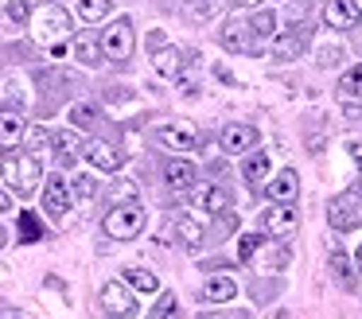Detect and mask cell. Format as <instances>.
Masks as SVG:
<instances>
[{"instance_id":"cell-1","label":"cell","mask_w":362,"mask_h":319,"mask_svg":"<svg viewBox=\"0 0 362 319\" xmlns=\"http://www.w3.org/2000/svg\"><path fill=\"white\" fill-rule=\"evenodd\" d=\"M0 175H4V183H8L20 199H28V195H35V191H40V183H43L40 156H35V152H12V148H8V156L0 160Z\"/></svg>"},{"instance_id":"cell-2","label":"cell","mask_w":362,"mask_h":319,"mask_svg":"<svg viewBox=\"0 0 362 319\" xmlns=\"http://www.w3.org/2000/svg\"><path fill=\"white\" fill-rule=\"evenodd\" d=\"M144 222H148V210L136 199H129V202H113L110 214L102 218V230H105V238H113V241H133L136 233L144 230Z\"/></svg>"},{"instance_id":"cell-3","label":"cell","mask_w":362,"mask_h":319,"mask_svg":"<svg viewBox=\"0 0 362 319\" xmlns=\"http://www.w3.org/2000/svg\"><path fill=\"white\" fill-rule=\"evenodd\" d=\"M32 35L35 43L43 47H59L66 35H71V16H66L63 4H43L32 12Z\"/></svg>"},{"instance_id":"cell-4","label":"cell","mask_w":362,"mask_h":319,"mask_svg":"<svg viewBox=\"0 0 362 319\" xmlns=\"http://www.w3.org/2000/svg\"><path fill=\"white\" fill-rule=\"evenodd\" d=\"M98 47H102L105 59H113V62H129V59H133V47H136L133 20H129V16H117V20L110 23V28H102V35H98Z\"/></svg>"},{"instance_id":"cell-5","label":"cell","mask_w":362,"mask_h":319,"mask_svg":"<svg viewBox=\"0 0 362 319\" xmlns=\"http://www.w3.org/2000/svg\"><path fill=\"white\" fill-rule=\"evenodd\" d=\"M327 226L339 233H351L362 226V191H339L327 202Z\"/></svg>"},{"instance_id":"cell-6","label":"cell","mask_w":362,"mask_h":319,"mask_svg":"<svg viewBox=\"0 0 362 319\" xmlns=\"http://www.w3.org/2000/svg\"><path fill=\"white\" fill-rule=\"evenodd\" d=\"M156 140L168 152H195L199 148V129L191 121H164L156 124Z\"/></svg>"},{"instance_id":"cell-7","label":"cell","mask_w":362,"mask_h":319,"mask_svg":"<svg viewBox=\"0 0 362 319\" xmlns=\"http://www.w3.org/2000/svg\"><path fill=\"white\" fill-rule=\"evenodd\" d=\"M74 207V195H71V183H66L63 175H51L43 179V210H47L51 218H66Z\"/></svg>"},{"instance_id":"cell-8","label":"cell","mask_w":362,"mask_h":319,"mask_svg":"<svg viewBox=\"0 0 362 319\" xmlns=\"http://www.w3.org/2000/svg\"><path fill=\"white\" fill-rule=\"evenodd\" d=\"M102 311L113 319H129L136 311V300H133L125 280H110V284L102 288Z\"/></svg>"},{"instance_id":"cell-9","label":"cell","mask_w":362,"mask_h":319,"mask_svg":"<svg viewBox=\"0 0 362 319\" xmlns=\"http://www.w3.org/2000/svg\"><path fill=\"white\" fill-rule=\"evenodd\" d=\"M296 226H300V214L292 210V202H273V207L261 214V230L273 233V238H288Z\"/></svg>"},{"instance_id":"cell-10","label":"cell","mask_w":362,"mask_h":319,"mask_svg":"<svg viewBox=\"0 0 362 319\" xmlns=\"http://www.w3.org/2000/svg\"><path fill=\"white\" fill-rule=\"evenodd\" d=\"M257 140H261V132L253 129V124H226V129L218 132V144H222V152H230V156H238V152H250V148H257Z\"/></svg>"},{"instance_id":"cell-11","label":"cell","mask_w":362,"mask_h":319,"mask_svg":"<svg viewBox=\"0 0 362 319\" xmlns=\"http://www.w3.org/2000/svg\"><path fill=\"white\" fill-rule=\"evenodd\" d=\"M304 43H308L304 31H281V28H276V35L269 39V54H273L276 62H292V59H300Z\"/></svg>"},{"instance_id":"cell-12","label":"cell","mask_w":362,"mask_h":319,"mask_svg":"<svg viewBox=\"0 0 362 319\" xmlns=\"http://www.w3.org/2000/svg\"><path fill=\"white\" fill-rule=\"evenodd\" d=\"M82 156H86L98 171H117L121 163H125V156L113 144H105V140H86V144H82Z\"/></svg>"},{"instance_id":"cell-13","label":"cell","mask_w":362,"mask_h":319,"mask_svg":"<svg viewBox=\"0 0 362 319\" xmlns=\"http://www.w3.org/2000/svg\"><path fill=\"white\" fill-rule=\"evenodd\" d=\"M187 59L191 54L183 51V47H160V51L152 54V66H156V74H164V78H180L183 70H187Z\"/></svg>"},{"instance_id":"cell-14","label":"cell","mask_w":362,"mask_h":319,"mask_svg":"<svg viewBox=\"0 0 362 319\" xmlns=\"http://www.w3.org/2000/svg\"><path fill=\"white\" fill-rule=\"evenodd\" d=\"M323 23L335 31H351L354 23H358V8L351 4V0H327L323 4Z\"/></svg>"},{"instance_id":"cell-15","label":"cell","mask_w":362,"mask_h":319,"mask_svg":"<svg viewBox=\"0 0 362 319\" xmlns=\"http://www.w3.org/2000/svg\"><path fill=\"white\" fill-rule=\"evenodd\" d=\"M51 152L59 156V163H74L82 156V132L78 129H59L51 132Z\"/></svg>"},{"instance_id":"cell-16","label":"cell","mask_w":362,"mask_h":319,"mask_svg":"<svg viewBox=\"0 0 362 319\" xmlns=\"http://www.w3.org/2000/svg\"><path fill=\"white\" fill-rule=\"evenodd\" d=\"M28 132V121L20 109H0V148H16Z\"/></svg>"},{"instance_id":"cell-17","label":"cell","mask_w":362,"mask_h":319,"mask_svg":"<svg viewBox=\"0 0 362 319\" xmlns=\"http://www.w3.org/2000/svg\"><path fill=\"white\" fill-rule=\"evenodd\" d=\"M230 202H234V195H230L222 183H211L206 191L195 195V207L206 210V214H230Z\"/></svg>"},{"instance_id":"cell-18","label":"cell","mask_w":362,"mask_h":319,"mask_svg":"<svg viewBox=\"0 0 362 319\" xmlns=\"http://www.w3.org/2000/svg\"><path fill=\"white\" fill-rule=\"evenodd\" d=\"M296 195H300V179L292 168L276 171V175L269 179V199L273 202H296Z\"/></svg>"},{"instance_id":"cell-19","label":"cell","mask_w":362,"mask_h":319,"mask_svg":"<svg viewBox=\"0 0 362 319\" xmlns=\"http://www.w3.org/2000/svg\"><path fill=\"white\" fill-rule=\"evenodd\" d=\"M195 179H199V175H195V163L175 160V156L164 163V183H168V187H175V191H187V187L195 183Z\"/></svg>"},{"instance_id":"cell-20","label":"cell","mask_w":362,"mask_h":319,"mask_svg":"<svg viewBox=\"0 0 362 319\" xmlns=\"http://www.w3.org/2000/svg\"><path fill=\"white\" fill-rule=\"evenodd\" d=\"M253 31L245 28V23H238V20H230L226 28H222V47H226V51H257L261 43H253Z\"/></svg>"},{"instance_id":"cell-21","label":"cell","mask_w":362,"mask_h":319,"mask_svg":"<svg viewBox=\"0 0 362 319\" xmlns=\"http://www.w3.org/2000/svg\"><path fill=\"white\" fill-rule=\"evenodd\" d=\"M250 261L257 265V269H284V265L292 261V249H288V245H273V249H269L265 241H261V245L253 249Z\"/></svg>"},{"instance_id":"cell-22","label":"cell","mask_w":362,"mask_h":319,"mask_svg":"<svg viewBox=\"0 0 362 319\" xmlns=\"http://www.w3.org/2000/svg\"><path fill=\"white\" fill-rule=\"evenodd\" d=\"M238 296V280L234 277H206L203 284V300L206 303H226Z\"/></svg>"},{"instance_id":"cell-23","label":"cell","mask_w":362,"mask_h":319,"mask_svg":"<svg viewBox=\"0 0 362 319\" xmlns=\"http://www.w3.org/2000/svg\"><path fill=\"white\" fill-rule=\"evenodd\" d=\"M0 105H4V109H20V113H24L28 93H24V82H20V74L0 78Z\"/></svg>"},{"instance_id":"cell-24","label":"cell","mask_w":362,"mask_h":319,"mask_svg":"<svg viewBox=\"0 0 362 319\" xmlns=\"http://www.w3.org/2000/svg\"><path fill=\"white\" fill-rule=\"evenodd\" d=\"M172 230H175V238H180L187 249H199V245H203V238H206V230H203V226H199L191 214H180V218L172 222Z\"/></svg>"},{"instance_id":"cell-25","label":"cell","mask_w":362,"mask_h":319,"mask_svg":"<svg viewBox=\"0 0 362 319\" xmlns=\"http://www.w3.org/2000/svg\"><path fill=\"white\" fill-rule=\"evenodd\" d=\"M327 265H331V277L339 280L343 288H354V265L346 257V249H331L327 253Z\"/></svg>"},{"instance_id":"cell-26","label":"cell","mask_w":362,"mask_h":319,"mask_svg":"<svg viewBox=\"0 0 362 319\" xmlns=\"http://www.w3.org/2000/svg\"><path fill=\"white\" fill-rule=\"evenodd\" d=\"M74 59H78L82 66H102V47H98V39L90 35V31H82V35L74 39Z\"/></svg>"},{"instance_id":"cell-27","label":"cell","mask_w":362,"mask_h":319,"mask_svg":"<svg viewBox=\"0 0 362 319\" xmlns=\"http://www.w3.org/2000/svg\"><path fill=\"white\" fill-rule=\"evenodd\" d=\"M98 121H102L98 105H90V101H74V105H71V124H74L78 132H94Z\"/></svg>"},{"instance_id":"cell-28","label":"cell","mask_w":362,"mask_h":319,"mask_svg":"<svg viewBox=\"0 0 362 319\" xmlns=\"http://www.w3.org/2000/svg\"><path fill=\"white\" fill-rule=\"evenodd\" d=\"M125 284L133 288V292H144V296H152V292H160V277L152 269H125Z\"/></svg>"},{"instance_id":"cell-29","label":"cell","mask_w":362,"mask_h":319,"mask_svg":"<svg viewBox=\"0 0 362 319\" xmlns=\"http://www.w3.org/2000/svg\"><path fill=\"white\" fill-rule=\"evenodd\" d=\"M245 28H250L257 39H273L276 35V12H273V8H257V12L250 16V23H245Z\"/></svg>"},{"instance_id":"cell-30","label":"cell","mask_w":362,"mask_h":319,"mask_svg":"<svg viewBox=\"0 0 362 319\" xmlns=\"http://www.w3.org/2000/svg\"><path fill=\"white\" fill-rule=\"evenodd\" d=\"M242 175L250 179V183L269 179V152H253L250 148V156H245V163H242Z\"/></svg>"},{"instance_id":"cell-31","label":"cell","mask_w":362,"mask_h":319,"mask_svg":"<svg viewBox=\"0 0 362 319\" xmlns=\"http://www.w3.org/2000/svg\"><path fill=\"white\" fill-rule=\"evenodd\" d=\"M339 98L362 101V66H351L343 78H339Z\"/></svg>"},{"instance_id":"cell-32","label":"cell","mask_w":362,"mask_h":319,"mask_svg":"<svg viewBox=\"0 0 362 319\" xmlns=\"http://www.w3.org/2000/svg\"><path fill=\"white\" fill-rule=\"evenodd\" d=\"M110 12H113V4H110V0H78V20H86V23L105 20Z\"/></svg>"},{"instance_id":"cell-33","label":"cell","mask_w":362,"mask_h":319,"mask_svg":"<svg viewBox=\"0 0 362 319\" xmlns=\"http://www.w3.org/2000/svg\"><path fill=\"white\" fill-rule=\"evenodd\" d=\"M71 195H74L78 202L98 199V179H94V175H74V179H71Z\"/></svg>"},{"instance_id":"cell-34","label":"cell","mask_w":362,"mask_h":319,"mask_svg":"<svg viewBox=\"0 0 362 319\" xmlns=\"http://www.w3.org/2000/svg\"><path fill=\"white\" fill-rule=\"evenodd\" d=\"M148 319H180V303H175V296L172 292L160 296V303L148 311Z\"/></svg>"},{"instance_id":"cell-35","label":"cell","mask_w":362,"mask_h":319,"mask_svg":"<svg viewBox=\"0 0 362 319\" xmlns=\"http://www.w3.org/2000/svg\"><path fill=\"white\" fill-rule=\"evenodd\" d=\"M4 20L28 23V20H32V0H8V8H4Z\"/></svg>"},{"instance_id":"cell-36","label":"cell","mask_w":362,"mask_h":319,"mask_svg":"<svg viewBox=\"0 0 362 319\" xmlns=\"http://www.w3.org/2000/svg\"><path fill=\"white\" fill-rule=\"evenodd\" d=\"M24 140H28V148H32V152H47V148H51V132L43 129V124L28 129V132H24Z\"/></svg>"},{"instance_id":"cell-37","label":"cell","mask_w":362,"mask_h":319,"mask_svg":"<svg viewBox=\"0 0 362 319\" xmlns=\"http://www.w3.org/2000/svg\"><path fill=\"white\" fill-rule=\"evenodd\" d=\"M222 0H187V12L195 16V20H211L214 12H218Z\"/></svg>"},{"instance_id":"cell-38","label":"cell","mask_w":362,"mask_h":319,"mask_svg":"<svg viewBox=\"0 0 362 319\" xmlns=\"http://www.w3.org/2000/svg\"><path fill=\"white\" fill-rule=\"evenodd\" d=\"M261 241H265L261 233H242V238H238V261H250V257H253V249H257Z\"/></svg>"},{"instance_id":"cell-39","label":"cell","mask_w":362,"mask_h":319,"mask_svg":"<svg viewBox=\"0 0 362 319\" xmlns=\"http://www.w3.org/2000/svg\"><path fill=\"white\" fill-rule=\"evenodd\" d=\"M40 222H35V214H20V241H24V245H28V241H35V238H40Z\"/></svg>"},{"instance_id":"cell-40","label":"cell","mask_w":362,"mask_h":319,"mask_svg":"<svg viewBox=\"0 0 362 319\" xmlns=\"http://www.w3.org/2000/svg\"><path fill=\"white\" fill-rule=\"evenodd\" d=\"M129 199H136V183L133 179H117L113 183V202H129Z\"/></svg>"},{"instance_id":"cell-41","label":"cell","mask_w":362,"mask_h":319,"mask_svg":"<svg viewBox=\"0 0 362 319\" xmlns=\"http://www.w3.org/2000/svg\"><path fill=\"white\" fill-rule=\"evenodd\" d=\"M0 319H24V315L16 308H8V303H0Z\"/></svg>"},{"instance_id":"cell-42","label":"cell","mask_w":362,"mask_h":319,"mask_svg":"<svg viewBox=\"0 0 362 319\" xmlns=\"http://www.w3.org/2000/svg\"><path fill=\"white\" fill-rule=\"evenodd\" d=\"M339 59H343V51H323V66H335Z\"/></svg>"},{"instance_id":"cell-43","label":"cell","mask_w":362,"mask_h":319,"mask_svg":"<svg viewBox=\"0 0 362 319\" xmlns=\"http://www.w3.org/2000/svg\"><path fill=\"white\" fill-rule=\"evenodd\" d=\"M12 210V199H8V191H0V214H8Z\"/></svg>"},{"instance_id":"cell-44","label":"cell","mask_w":362,"mask_h":319,"mask_svg":"<svg viewBox=\"0 0 362 319\" xmlns=\"http://www.w3.org/2000/svg\"><path fill=\"white\" fill-rule=\"evenodd\" d=\"M234 4H238V8H257L261 0H234Z\"/></svg>"},{"instance_id":"cell-45","label":"cell","mask_w":362,"mask_h":319,"mask_svg":"<svg viewBox=\"0 0 362 319\" xmlns=\"http://www.w3.org/2000/svg\"><path fill=\"white\" fill-rule=\"evenodd\" d=\"M199 319H226V315H222V311H203Z\"/></svg>"},{"instance_id":"cell-46","label":"cell","mask_w":362,"mask_h":319,"mask_svg":"<svg viewBox=\"0 0 362 319\" xmlns=\"http://www.w3.org/2000/svg\"><path fill=\"white\" fill-rule=\"evenodd\" d=\"M4 241H8V233H4V230H0V249H4Z\"/></svg>"},{"instance_id":"cell-47","label":"cell","mask_w":362,"mask_h":319,"mask_svg":"<svg viewBox=\"0 0 362 319\" xmlns=\"http://www.w3.org/2000/svg\"><path fill=\"white\" fill-rule=\"evenodd\" d=\"M351 4H354V8H358V16H362V0H351Z\"/></svg>"},{"instance_id":"cell-48","label":"cell","mask_w":362,"mask_h":319,"mask_svg":"<svg viewBox=\"0 0 362 319\" xmlns=\"http://www.w3.org/2000/svg\"><path fill=\"white\" fill-rule=\"evenodd\" d=\"M358 269H362V249H358Z\"/></svg>"},{"instance_id":"cell-49","label":"cell","mask_w":362,"mask_h":319,"mask_svg":"<svg viewBox=\"0 0 362 319\" xmlns=\"http://www.w3.org/2000/svg\"><path fill=\"white\" fill-rule=\"evenodd\" d=\"M168 4H175V0H168Z\"/></svg>"}]
</instances>
